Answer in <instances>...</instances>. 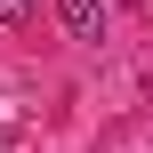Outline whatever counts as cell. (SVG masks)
<instances>
[{
    "instance_id": "6da1fadb",
    "label": "cell",
    "mask_w": 153,
    "mask_h": 153,
    "mask_svg": "<svg viewBox=\"0 0 153 153\" xmlns=\"http://www.w3.org/2000/svg\"><path fill=\"white\" fill-rule=\"evenodd\" d=\"M56 16L73 40H105V0H56Z\"/></svg>"
},
{
    "instance_id": "7a4b0ae2",
    "label": "cell",
    "mask_w": 153,
    "mask_h": 153,
    "mask_svg": "<svg viewBox=\"0 0 153 153\" xmlns=\"http://www.w3.org/2000/svg\"><path fill=\"white\" fill-rule=\"evenodd\" d=\"M32 16V0H0V24H24Z\"/></svg>"
},
{
    "instance_id": "3957f363",
    "label": "cell",
    "mask_w": 153,
    "mask_h": 153,
    "mask_svg": "<svg viewBox=\"0 0 153 153\" xmlns=\"http://www.w3.org/2000/svg\"><path fill=\"white\" fill-rule=\"evenodd\" d=\"M0 153H8V137H0Z\"/></svg>"
}]
</instances>
